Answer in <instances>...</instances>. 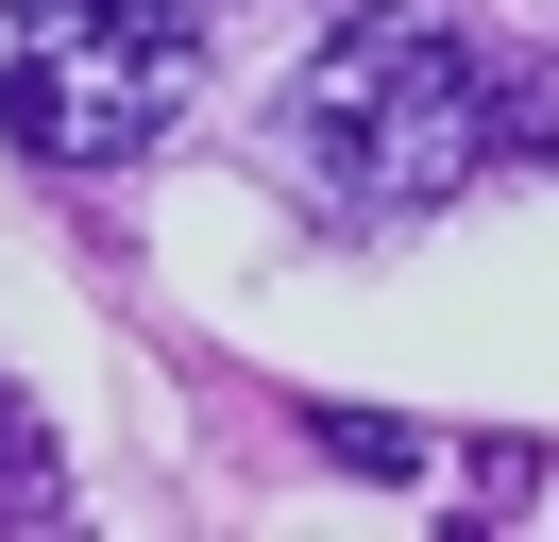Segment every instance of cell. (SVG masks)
Instances as JSON below:
<instances>
[{
    "label": "cell",
    "mask_w": 559,
    "mask_h": 542,
    "mask_svg": "<svg viewBox=\"0 0 559 542\" xmlns=\"http://www.w3.org/2000/svg\"><path fill=\"white\" fill-rule=\"evenodd\" d=\"M0 526H51V440L0 406Z\"/></svg>",
    "instance_id": "cell-3"
},
{
    "label": "cell",
    "mask_w": 559,
    "mask_h": 542,
    "mask_svg": "<svg viewBox=\"0 0 559 542\" xmlns=\"http://www.w3.org/2000/svg\"><path fill=\"white\" fill-rule=\"evenodd\" d=\"M204 102L187 0H0V136L35 169H136Z\"/></svg>",
    "instance_id": "cell-2"
},
{
    "label": "cell",
    "mask_w": 559,
    "mask_h": 542,
    "mask_svg": "<svg viewBox=\"0 0 559 542\" xmlns=\"http://www.w3.org/2000/svg\"><path fill=\"white\" fill-rule=\"evenodd\" d=\"M322 440H340L356 474H424V440H407V424H356V406H340V424H322Z\"/></svg>",
    "instance_id": "cell-4"
},
{
    "label": "cell",
    "mask_w": 559,
    "mask_h": 542,
    "mask_svg": "<svg viewBox=\"0 0 559 542\" xmlns=\"http://www.w3.org/2000/svg\"><path fill=\"white\" fill-rule=\"evenodd\" d=\"M491 136H509V119H491V68L457 51L441 17H340V34L272 85L288 187H306L322 221H356V237L441 221V203L491 169Z\"/></svg>",
    "instance_id": "cell-1"
}]
</instances>
